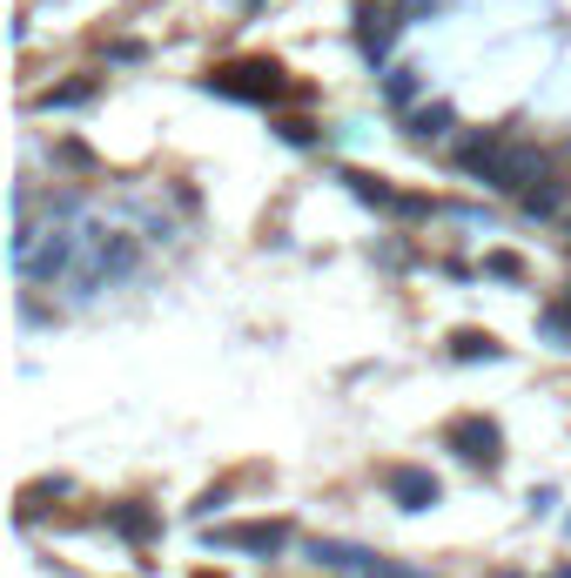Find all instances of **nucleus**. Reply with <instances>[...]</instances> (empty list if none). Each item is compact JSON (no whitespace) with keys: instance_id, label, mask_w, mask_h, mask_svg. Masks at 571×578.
Masks as SVG:
<instances>
[{"instance_id":"1","label":"nucleus","mask_w":571,"mask_h":578,"mask_svg":"<svg viewBox=\"0 0 571 578\" xmlns=\"http://www.w3.org/2000/svg\"><path fill=\"white\" fill-rule=\"evenodd\" d=\"M464 169L470 176H484L491 189H518L525 196V182H538V169H544V155L531 148V141H518V135H477V141H464Z\"/></svg>"},{"instance_id":"2","label":"nucleus","mask_w":571,"mask_h":578,"mask_svg":"<svg viewBox=\"0 0 571 578\" xmlns=\"http://www.w3.org/2000/svg\"><path fill=\"white\" fill-rule=\"evenodd\" d=\"M309 558H316L322 571H357V578H424L417 565H396V558L363 551V545H343V538H316V545H309Z\"/></svg>"},{"instance_id":"3","label":"nucleus","mask_w":571,"mask_h":578,"mask_svg":"<svg viewBox=\"0 0 571 578\" xmlns=\"http://www.w3.org/2000/svg\"><path fill=\"white\" fill-rule=\"evenodd\" d=\"M209 88L215 95H229V102H276L289 81H283V67L276 61H235V67H222V74H209Z\"/></svg>"},{"instance_id":"4","label":"nucleus","mask_w":571,"mask_h":578,"mask_svg":"<svg viewBox=\"0 0 571 578\" xmlns=\"http://www.w3.org/2000/svg\"><path fill=\"white\" fill-rule=\"evenodd\" d=\"M209 551H256V558H276L289 545V525L283 518H256V525H222V532H202Z\"/></svg>"},{"instance_id":"5","label":"nucleus","mask_w":571,"mask_h":578,"mask_svg":"<svg viewBox=\"0 0 571 578\" xmlns=\"http://www.w3.org/2000/svg\"><path fill=\"white\" fill-rule=\"evenodd\" d=\"M444 444H451L464 464H484V471L505 458V431H498L491 418H451V424H444Z\"/></svg>"},{"instance_id":"6","label":"nucleus","mask_w":571,"mask_h":578,"mask_svg":"<svg viewBox=\"0 0 571 578\" xmlns=\"http://www.w3.org/2000/svg\"><path fill=\"white\" fill-rule=\"evenodd\" d=\"M383 491H390L403 512H431V505L444 498V484H437L424 464H396V471H383Z\"/></svg>"},{"instance_id":"7","label":"nucleus","mask_w":571,"mask_h":578,"mask_svg":"<svg viewBox=\"0 0 571 578\" xmlns=\"http://www.w3.org/2000/svg\"><path fill=\"white\" fill-rule=\"evenodd\" d=\"M108 532L128 538V545H155L161 538V518L148 505H108Z\"/></svg>"},{"instance_id":"8","label":"nucleus","mask_w":571,"mask_h":578,"mask_svg":"<svg viewBox=\"0 0 571 578\" xmlns=\"http://www.w3.org/2000/svg\"><path fill=\"white\" fill-rule=\"evenodd\" d=\"M451 357H457V364H498L505 350H498L491 329H457V337H451Z\"/></svg>"},{"instance_id":"9","label":"nucleus","mask_w":571,"mask_h":578,"mask_svg":"<svg viewBox=\"0 0 571 578\" xmlns=\"http://www.w3.org/2000/svg\"><path fill=\"white\" fill-rule=\"evenodd\" d=\"M357 41H363V54L377 61L390 41H396V14H363V28H357Z\"/></svg>"},{"instance_id":"10","label":"nucleus","mask_w":571,"mask_h":578,"mask_svg":"<svg viewBox=\"0 0 571 578\" xmlns=\"http://www.w3.org/2000/svg\"><path fill=\"white\" fill-rule=\"evenodd\" d=\"M558 202H564V182H544V189H525V209H531V216H558Z\"/></svg>"},{"instance_id":"11","label":"nucleus","mask_w":571,"mask_h":578,"mask_svg":"<svg viewBox=\"0 0 571 578\" xmlns=\"http://www.w3.org/2000/svg\"><path fill=\"white\" fill-rule=\"evenodd\" d=\"M451 128V108H424L417 122H411V135H444Z\"/></svg>"},{"instance_id":"12","label":"nucleus","mask_w":571,"mask_h":578,"mask_svg":"<svg viewBox=\"0 0 571 578\" xmlns=\"http://www.w3.org/2000/svg\"><path fill=\"white\" fill-rule=\"evenodd\" d=\"M484 270H491V276H525V263H518V256H505V250H498L491 263H484Z\"/></svg>"},{"instance_id":"13","label":"nucleus","mask_w":571,"mask_h":578,"mask_svg":"<svg viewBox=\"0 0 571 578\" xmlns=\"http://www.w3.org/2000/svg\"><path fill=\"white\" fill-rule=\"evenodd\" d=\"M195 578H215V571H195Z\"/></svg>"},{"instance_id":"14","label":"nucleus","mask_w":571,"mask_h":578,"mask_svg":"<svg viewBox=\"0 0 571 578\" xmlns=\"http://www.w3.org/2000/svg\"><path fill=\"white\" fill-rule=\"evenodd\" d=\"M564 309H571V296H564Z\"/></svg>"}]
</instances>
